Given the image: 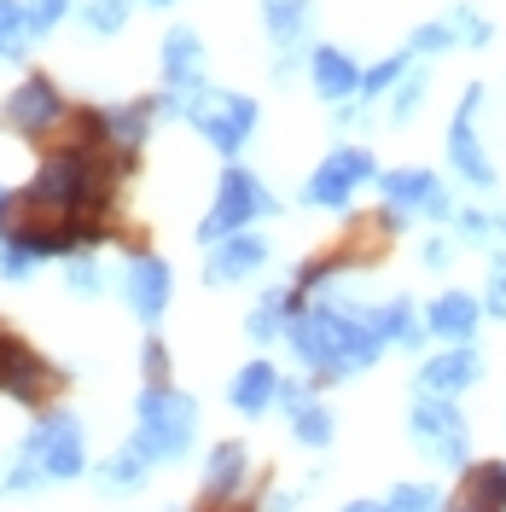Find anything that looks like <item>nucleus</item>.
Listing matches in <instances>:
<instances>
[{"mask_svg":"<svg viewBox=\"0 0 506 512\" xmlns=\"http://www.w3.org/2000/svg\"><path fill=\"white\" fill-rule=\"evenodd\" d=\"M146 6H175V0H146Z\"/></svg>","mask_w":506,"mask_h":512,"instance_id":"a18cd8bd","label":"nucleus"},{"mask_svg":"<svg viewBox=\"0 0 506 512\" xmlns=\"http://www.w3.org/2000/svg\"><path fill=\"white\" fill-rule=\"evenodd\" d=\"M483 379V355L472 344H448L443 355H431L425 367H419V390L425 396H460V390H472Z\"/></svg>","mask_w":506,"mask_h":512,"instance_id":"4468645a","label":"nucleus"},{"mask_svg":"<svg viewBox=\"0 0 506 512\" xmlns=\"http://www.w3.org/2000/svg\"><path fill=\"white\" fill-rule=\"evenodd\" d=\"M367 181H379L373 152H367V146H332L326 163L303 181V204H309V210H344Z\"/></svg>","mask_w":506,"mask_h":512,"instance_id":"20e7f679","label":"nucleus"},{"mask_svg":"<svg viewBox=\"0 0 506 512\" xmlns=\"http://www.w3.org/2000/svg\"><path fill=\"white\" fill-rule=\"evenodd\" d=\"M483 315L506 320V251L495 256V268H489V291H483Z\"/></svg>","mask_w":506,"mask_h":512,"instance_id":"e433bc0d","label":"nucleus"},{"mask_svg":"<svg viewBox=\"0 0 506 512\" xmlns=\"http://www.w3.org/2000/svg\"><path fill=\"white\" fill-rule=\"evenodd\" d=\"M408 47H402V53H390V59H379L373 64V70H361V105H367V99H379V94H390V88H396V82H402V76H408Z\"/></svg>","mask_w":506,"mask_h":512,"instance_id":"cd10ccee","label":"nucleus"},{"mask_svg":"<svg viewBox=\"0 0 506 512\" xmlns=\"http://www.w3.org/2000/svg\"><path fill=\"white\" fill-rule=\"evenodd\" d=\"M35 268H41V262H35V256L24 251V245H12V239H0V280H30Z\"/></svg>","mask_w":506,"mask_h":512,"instance_id":"c9c22d12","label":"nucleus"},{"mask_svg":"<svg viewBox=\"0 0 506 512\" xmlns=\"http://www.w3.org/2000/svg\"><path fill=\"white\" fill-rule=\"evenodd\" d=\"M297 507V495H274V501H268V512H291Z\"/></svg>","mask_w":506,"mask_h":512,"instance_id":"79ce46f5","label":"nucleus"},{"mask_svg":"<svg viewBox=\"0 0 506 512\" xmlns=\"http://www.w3.org/2000/svg\"><path fill=\"white\" fill-rule=\"evenodd\" d=\"M30 6L24 0H0V59L6 64H24L30 59Z\"/></svg>","mask_w":506,"mask_h":512,"instance_id":"393cba45","label":"nucleus"},{"mask_svg":"<svg viewBox=\"0 0 506 512\" xmlns=\"http://www.w3.org/2000/svg\"><path fill=\"white\" fill-rule=\"evenodd\" d=\"M53 384H59V373H53V367H47L30 344L0 338V390H6L12 402L35 408V402H47V390H53Z\"/></svg>","mask_w":506,"mask_h":512,"instance_id":"9b49d317","label":"nucleus"},{"mask_svg":"<svg viewBox=\"0 0 506 512\" xmlns=\"http://www.w3.org/2000/svg\"><path fill=\"white\" fill-rule=\"evenodd\" d=\"M158 111L192 123L222 158H233V152L251 140L256 117H262L251 94H222V88H210V82H198V88H169V94L158 99Z\"/></svg>","mask_w":506,"mask_h":512,"instance_id":"f257e3e1","label":"nucleus"},{"mask_svg":"<svg viewBox=\"0 0 506 512\" xmlns=\"http://www.w3.org/2000/svg\"><path fill=\"white\" fill-rule=\"evenodd\" d=\"M477 320H483V303H477L472 291H443V297H431V309H425L431 338H443V344H472Z\"/></svg>","mask_w":506,"mask_h":512,"instance_id":"2eb2a0df","label":"nucleus"},{"mask_svg":"<svg viewBox=\"0 0 506 512\" xmlns=\"http://www.w3.org/2000/svg\"><path fill=\"white\" fill-rule=\"evenodd\" d=\"M408 431H413V443L425 448L437 466H448V472H460L472 460V431H466V419L454 408V396H419Z\"/></svg>","mask_w":506,"mask_h":512,"instance_id":"7ed1b4c3","label":"nucleus"},{"mask_svg":"<svg viewBox=\"0 0 506 512\" xmlns=\"http://www.w3.org/2000/svg\"><path fill=\"white\" fill-rule=\"evenodd\" d=\"M344 512H390V501H349Z\"/></svg>","mask_w":506,"mask_h":512,"instance_id":"a19ab883","label":"nucleus"},{"mask_svg":"<svg viewBox=\"0 0 506 512\" xmlns=\"http://www.w3.org/2000/svg\"><path fill=\"white\" fill-rule=\"evenodd\" d=\"M163 82L169 88H198L204 82V41L187 24H175L163 35Z\"/></svg>","mask_w":506,"mask_h":512,"instance_id":"a211bd4d","label":"nucleus"},{"mask_svg":"<svg viewBox=\"0 0 506 512\" xmlns=\"http://www.w3.org/2000/svg\"><path fill=\"white\" fill-rule=\"evenodd\" d=\"M198 437V402L175 384H146L140 390V431L134 448L152 454V460H181Z\"/></svg>","mask_w":506,"mask_h":512,"instance_id":"f03ea898","label":"nucleus"},{"mask_svg":"<svg viewBox=\"0 0 506 512\" xmlns=\"http://www.w3.org/2000/svg\"><path fill=\"white\" fill-rule=\"evenodd\" d=\"M204 280L210 286H239V280H251L256 268L268 262V239H256V233H227V239H216V245H204Z\"/></svg>","mask_w":506,"mask_h":512,"instance_id":"ddd939ff","label":"nucleus"},{"mask_svg":"<svg viewBox=\"0 0 506 512\" xmlns=\"http://www.w3.org/2000/svg\"><path fill=\"white\" fill-rule=\"evenodd\" d=\"M454 47H466L460 30H454V18H431V24H419V30L408 35V53H419V59H443Z\"/></svg>","mask_w":506,"mask_h":512,"instance_id":"bb28decb","label":"nucleus"},{"mask_svg":"<svg viewBox=\"0 0 506 512\" xmlns=\"http://www.w3.org/2000/svg\"><path fill=\"white\" fill-rule=\"evenodd\" d=\"M169 291H175V274H169L163 256H128L123 262V297H128V309L146 320V326H158L163 320Z\"/></svg>","mask_w":506,"mask_h":512,"instance_id":"f8f14e48","label":"nucleus"},{"mask_svg":"<svg viewBox=\"0 0 506 512\" xmlns=\"http://www.w3.org/2000/svg\"><path fill=\"white\" fill-rule=\"evenodd\" d=\"M384 210L396 216H431V222H454V198L431 169H384L379 175Z\"/></svg>","mask_w":506,"mask_h":512,"instance_id":"9d476101","label":"nucleus"},{"mask_svg":"<svg viewBox=\"0 0 506 512\" xmlns=\"http://www.w3.org/2000/svg\"><path fill=\"white\" fill-rule=\"evenodd\" d=\"M24 448L41 460V472L53 483H70L88 472V431H82V419H70V414H47L24 437Z\"/></svg>","mask_w":506,"mask_h":512,"instance_id":"423d86ee","label":"nucleus"},{"mask_svg":"<svg viewBox=\"0 0 506 512\" xmlns=\"http://www.w3.org/2000/svg\"><path fill=\"white\" fill-rule=\"evenodd\" d=\"M245 478H251V454L239 443H222L210 448V460H204V495L210 501H233L239 489H245Z\"/></svg>","mask_w":506,"mask_h":512,"instance_id":"4be33fe9","label":"nucleus"},{"mask_svg":"<svg viewBox=\"0 0 506 512\" xmlns=\"http://www.w3.org/2000/svg\"><path fill=\"white\" fill-rule=\"evenodd\" d=\"M390 512H443V489L437 483H396Z\"/></svg>","mask_w":506,"mask_h":512,"instance_id":"7c9ffc66","label":"nucleus"},{"mask_svg":"<svg viewBox=\"0 0 506 512\" xmlns=\"http://www.w3.org/2000/svg\"><path fill=\"white\" fill-rule=\"evenodd\" d=\"M291 315H297V297H291V291H268L251 309V320H245V338H251V344H274V338H285Z\"/></svg>","mask_w":506,"mask_h":512,"instance_id":"b1692460","label":"nucleus"},{"mask_svg":"<svg viewBox=\"0 0 506 512\" xmlns=\"http://www.w3.org/2000/svg\"><path fill=\"white\" fill-rule=\"evenodd\" d=\"M373 320H379V332L396 344V350H419L425 338H431V326H425V315L413 309L408 297H390V303H379L373 309Z\"/></svg>","mask_w":506,"mask_h":512,"instance_id":"5701e85b","label":"nucleus"},{"mask_svg":"<svg viewBox=\"0 0 506 512\" xmlns=\"http://www.w3.org/2000/svg\"><path fill=\"white\" fill-rule=\"evenodd\" d=\"M64 117H70V105H64V94L47 76H24L12 88V99L0 105V123L12 128V134H24V140H47Z\"/></svg>","mask_w":506,"mask_h":512,"instance_id":"6e6552de","label":"nucleus"},{"mask_svg":"<svg viewBox=\"0 0 506 512\" xmlns=\"http://www.w3.org/2000/svg\"><path fill=\"white\" fill-rule=\"evenodd\" d=\"M495 227H501V233H506V210H495Z\"/></svg>","mask_w":506,"mask_h":512,"instance_id":"c03bdc74","label":"nucleus"},{"mask_svg":"<svg viewBox=\"0 0 506 512\" xmlns=\"http://www.w3.org/2000/svg\"><path fill=\"white\" fill-rule=\"evenodd\" d=\"M76 12H82V24L94 35H117L128 24V0H82Z\"/></svg>","mask_w":506,"mask_h":512,"instance_id":"c756f323","label":"nucleus"},{"mask_svg":"<svg viewBox=\"0 0 506 512\" xmlns=\"http://www.w3.org/2000/svg\"><path fill=\"white\" fill-rule=\"evenodd\" d=\"M262 210H274L268 187L256 181L251 169H227L222 187H216V204H210V216L198 222V239H204V245H216V239H227V233H239L245 222H256Z\"/></svg>","mask_w":506,"mask_h":512,"instance_id":"39448f33","label":"nucleus"},{"mask_svg":"<svg viewBox=\"0 0 506 512\" xmlns=\"http://www.w3.org/2000/svg\"><path fill=\"white\" fill-rule=\"evenodd\" d=\"M280 408L291 414V437L303 448H326L332 443V414L309 396V384H280Z\"/></svg>","mask_w":506,"mask_h":512,"instance_id":"f3484780","label":"nucleus"},{"mask_svg":"<svg viewBox=\"0 0 506 512\" xmlns=\"http://www.w3.org/2000/svg\"><path fill=\"white\" fill-rule=\"evenodd\" d=\"M285 344L291 355L320 373V379H344V367H338V309L326 303V309H297L291 326H285Z\"/></svg>","mask_w":506,"mask_h":512,"instance_id":"1a4fd4ad","label":"nucleus"},{"mask_svg":"<svg viewBox=\"0 0 506 512\" xmlns=\"http://www.w3.org/2000/svg\"><path fill=\"white\" fill-rule=\"evenodd\" d=\"M454 233H460L466 245H489L501 227H495V216H483V210H454Z\"/></svg>","mask_w":506,"mask_h":512,"instance_id":"72a5a7b5","label":"nucleus"},{"mask_svg":"<svg viewBox=\"0 0 506 512\" xmlns=\"http://www.w3.org/2000/svg\"><path fill=\"white\" fill-rule=\"evenodd\" d=\"M477 111H483V82H472V88L460 94V105H454V123H448V163H454L460 181L495 192V163H489L483 140H477Z\"/></svg>","mask_w":506,"mask_h":512,"instance_id":"0eeeda50","label":"nucleus"},{"mask_svg":"<svg viewBox=\"0 0 506 512\" xmlns=\"http://www.w3.org/2000/svg\"><path fill=\"white\" fill-rule=\"evenodd\" d=\"M30 6V35L41 41V35H53L70 18V0H24Z\"/></svg>","mask_w":506,"mask_h":512,"instance_id":"2f4dec72","label":"nucleus"},{"mask_svg":"<svg viewBox=\"0 0 506 512\" xmlns=\"http://www.w3.org/2000/svg\"><path fill=\"white\" fill-rule=\"evenodd\" d=\"M448 18H454V30H460L466 47H489V41H495V24H489V18H477L472 6H454Z\"/></svg>","mask_w":506,"mask_h":512,"instance_id":"473e14b6","label":"nucleus"},{"mask_svg":"<svg viewBox=\"0 0 506 512\" xmlns=\"http://www.w3.org/2000/svg\"><path fill=\"white\" fill-rule=\"evenodd\" d=\"M70 291H76V297H99V291H105V274H99V262L94 256H70Z\"/></svg>","mask_w":506,"mask_h":512,"instance_id":"f704fd0d","label":"nucleus"},{"mask_svg":"<svg viewBox=\"0 0 506 512\" xmlns=\"http://www.w3.org/2000/svg\"><path fill=\"white\" fill-rule=\"evenodd\" d=\"M146 466H152V454H140V448H117V454L99 466V489H105V495L140 489V483H146Z\"/></svg>","mask_w":506,"mask_h":512,"instance_id":"a878e982","label":"nucleus"},{"mask_svg":"<svg viewBox=\"0 0 506 512\" xmlns=\"http://www.w3.org/2000/svg\"><path fill=\"white\" fill-rule=\"evenodd\" d=\"M425 268H448V256H454V245H448V239H425Z\"/></svg>","mask_w":506,"mask_h":512,"instance_id":"ea45409f","label":"nucleus"},{"mask_svg":"<svg viewBox=\"0 0 506 512\" xmlns=\"http://www.w3.org/2000/svg\"><path fill=\"white\" fill-rule=\"evenodd\" d=\"M309 82L320 99L344 105L349 94H361V64L349 59L344 47H309Z\"/></svg>","mask_w":506,"mask_h":512,"instance_id":"dca6fc26","label":"nucleus"},{"mask_svg":"<svg viewBox=\"0 0 506 512\" xmlns=\"http://www.w3.org/2000/svg\"><path fill=\"white\" fill-rule=\"evenodd\" d=\"M140 367H146V379H152V384H169V355H163V338H146Z\"/></svg>","mask_w":506,"mask_h":512,"instance_id":"58836bf2","label":"nucleus"},{"mask_svg":"<svg viewBox=\"0 0 506 512\" xmlns=\"http://www.w3.org/2000/svg\"><path fill=\"white\" fill-rule=\"evenodd\" d=\"M425 88H431V76L425 70H413L396 82V94H390V123H413L419 117V105H425Z\"/></svg>","mask_w":506,"mask_h":512,"instance_id":"c85d7f7f","label":"nucleus"},{"mask_svg":"<svg viewBox=\"0 0 506 512\" xmlns=\"http://www.w3.org/2000/svg\"><path fill=\"white\" fill-rule=\"evenodd\" d=\"M6 204H12V192H6V187H0V216H6Z\"/></svg>","mask_w":506,"mask_h":512,"instance_id":"37998d69","label":"nucleus"},{"mask_svg":"<svg viewBox=\"0 0 506 512\" xmlns=\"http://www.w3.org/2000/svg\"><path fill=\"white\" fill-rule=\"evenodd\" d=\"M309 18H315L309 0H262V30H268V41L285 47V53H309V47H303Z\"/></svg>","mask_w":506,"mask_h":512,"instance_id":"412c9836","label":"nucleus"},{"mask_svg":"<svg viewBox=\"0 0 506 512\" xmlns=\"http://www.w3.org/2000/svg\"><path fill=\"white\" fill-rule=\"evenodd\" d=\"M448 512H506V507L495 501V495H483V489H477V483L466 478V483H460V495H454V507H448Z\"/></svg>","mask_w":506,"mask_h":512,"instance_id":"4c0bfd02","label":"nucleus"},{"mask_svg":"<svg viewBox=\"0 0 506 512\" xmlns=\"http://www.w3.org/2000/svg\"><path fill=\"white\" fill-rule=\"evenodd\" d=\"M280 373H274V361H251V367H239V379L227 384V402L239 408V414H268L274 402H280Z\"/></svg>","mask_w":506,"mask_h":512,"instance_id":"6ab92c4d","label":"nucleus"},{"mask_svg":"<svg viewBox=\"0 0 506 512\" xmlns=\"http://www.w3.org/2000/svg\"><path fill=\"white\" fill-rule=\"evenodd\" d=\"M158 99H134V105H111L105 111V134H111V146L123 152V158H134L140 146H146V134H152V123H158Z\"/></svg>","mask_w":506,"mask_h":512,"instance_id":"aec40b11","label":"nucleus"}]
</instances>
